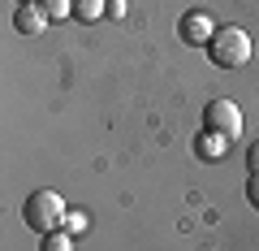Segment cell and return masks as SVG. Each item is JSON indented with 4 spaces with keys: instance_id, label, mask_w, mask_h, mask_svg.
<instances>
[{
    "instance_id": "1",
    "label": "cell",
    "mask_w": 259,
    "mask_h": 251,
    "mask_svg": "<svg viewBox=\"0 0 259 251\" xmlns=\"http://www.w3.org/2000/svg\"><path fill=\"white\" fill-rule=\"evenodd\" d=\"M65 212H69V208H65V199L56 195V191H30L26 204H22V221H26V230H35L39 238L52 234V230H61Z\"/></svg>"
},
{
    "instance_id": "2",
    "label": "cell",
    "mask_w": 259,
    "mask_h": 251,
    "mask_svg": "<svg viewBox=\"0 0 259 251\" xmlns=\"http://www.w3.org/2000/svg\"><path fill=\"white\" fill-rule=\"evenodd\" d=\"M207 61L221 69H238L250 61V35L242 26H216V35L207 39Z\"/></svg>"
},
{
    "instance_id": "3",
    "label": "cell",
    "mask_w": 259,
    "mask_h": 251,
    "mask_svg": "<svg viewBox=\"0 0 259 251\" xmlns=\"http://www.w3.org/2000/svg\"><path fill=\"white\" fill-rule=\"evenodd\" d=\"M203 130L207 134H221V139H233V134L242 130V109L233 100H225V95L207 100L203 104Z\"/></svg>"
},
{
    "instance_id": "4",
    "label": "cell",
    "mask_w": 259,
    "mask_h": 251,
    "mask_svg": "<svg viewBox=\"0 0 259 251\" xmlns=\"http://www.w3.org/2000/svg\"><path fill=\"white\" fill-rule=\"evenodd\" d=\"M177 35L186 39V44H199V48H207V39L216 35V18L207 9H190L182 18V26H177Z\"/></svg>"
},
{
    "instance_id": "5",
    "label": "cell",
    "mask_w": 259,
    "mask_h": 251,
    "mask_svg": "<svg viewBox=\"0 0 259 251\" xmlns=\"http://www.w3.org/2000/svg\"><path fill=\"white\" fill-rule=\"evenodd\" d=\"M48 22L52 18L44 13V5H18V13H13V26H18L22 35H39Z\"/></svg>"
},
{
    "instance_id": "6",
    "label": "cell",
    "mask_w": 259,
    "mask_h": 251,
    "mask_svg": "<svg viewBox=\"0 0 259 251\" xmlns=\"http://www.w3.org/2000/svg\"><path fill=\"white\" fill-rule=\"evenodd\" d=\"M104 9H108V0H74V18L78 22H100Z\"/></svg>"
},
{
    "instance_id": "7",
    "label": "cell",
    "mask_w": 259,
    "mask_h": 251,
    "mask_svg": "<svg viewBox=\"0 0 259 251\" xmlns=\"http://www.w3.org/2000/svg\"><path fill=\"white\" fill-rule=\"evenodd\" d=\"M225 143H229V139H221V134H199V156H207V160H221L225 156Z\"/></svg>"
},
{
    "instance_id": "8",
    "label": "cell",
    "mask_w": 259,
    "mask_h": 251,
    "mask_svg": "<svg viewBox=\"0 0 259 251\" xmlns=\"http://www.w3.org/2000/svg\"><path fill=\"white\" fill-rule=\"evenodd\" d=\"M39 251H74V234H65V230H52V234H44Z\"/></svg>"
},
{
    "instance_id": "9",
    "label": "cell",
    "mask_w": 259,
    "mask_h": 251,
    "mask_svg": "<svg viewBox=\"0 0 259 251\" xmlns=\"http://www.w3.org/2000/svg\"><path fill=\"white\" fill-rule=\"evenodd\" d=\"M44 13L52 22H61V18H74V0H44Z\"/></svg>"
},
{
    "instance_id": "10",
    "label": "cell",
    "mask_w": 259,
    "mask_h": 251,
    "mask_svg": "<svg viewBox=\"0 0 259 251\" xmlns=\"http://www.w3.org/2000/svg\"><path fill=\"white\" fill-rule=\"evenodd\" d=\"M61 230H65V234H82V230H87V217H82V212H65Z\"/></svg>"
},
{
    "instance_id": "11",
    "label": "cell",
    "mask_w": 259,
    "mask_h": 251,
    "mask_svg": "<svg viewBox=\"0 0 259 251\" xmlns=\"http://www.w3.org/2000/svg\"><path fill=\"white\" fill-rule=\"evenodd\" d=\"M246 204L259 212V173H250V177H246Z\"/></svg>"
},
{
    "instance_id": "12",
    "label": "cell",
    "mask_w": 259,
    "mask_h": 251,
    "mask_svg": "<svg viewBox=\"0 0 259 251\" xmlns=\"http://www.w3.org/2000/svg\"><path fill=\"white\" fill-rule=\"evenodd\" d=\"M246 169H250V173H259V143H250V152H246Z\"/></svg>"
},
{
    "instance_id": "13",
    "label": "cell",
    "mask_w": 259,
    "mask_h": 251,
    "mask_svg": "<svg viewBox=\"0 0 259 251\" xmlns=\"http://www.w3.org/2000/svg\"><path fill=\"white\" fill-rule=\"evenodd\" d=\"M18 5H44V0H18Z\"/></svg>"
}]
</instances>
